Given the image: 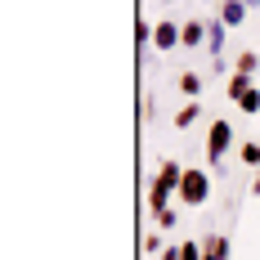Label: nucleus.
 I'll use <instances>...</instances> for the list:
<instances>
[{"mask_svg":"<svg viewBox=\"0 0 260 260\" xmlns=\"http://www.w3.org/2000/svg\"><path fill=\"white\" fill-rule=\"evenodd\" d=\"M180 180H184V166L166 157V161H161V171L153 175V184H148V211H153V215H161V211L171 207V198L180 193Z\"/></svg>","mask_w":260,"mask_h":260,"instance_id":"obj_1","label":"nucleus"},{"mask_svg":"<svg viewBox=\"0 0 260 260\" xmlns=\"http://www.w3.org/2000/svg\"><path fill=\"white\" fill-rule=\"evenodd\" d=\"M220 23L224 27H242L247 23V5H242V0H220Z\"/></svg>","mask_w":260,"mask_h":260,"instance_id":"obj_8","label":"nucleus"},{"mask_svg":"<svg viewBox=\"0 0 260 260\" xmlns=\"http://www.w3.org/2000/svg\"><path fill=\"white\" fill-rule=\"evenodd\" d=\"M202 260H229V238L224 234H207L202 238Z\"/></svg>","mask_w":260,"mask_h":260,"instance_id":"obj_7","label":"nucleus"},{"mask_svg":"<svg viewBox=\"0 0 260 260\" xmlns=\"http://www.w3.org/2000/svg\"><path fill=\"white\" fill-rule=\"evenodd\" d=\"M198 5H207V0H198Z\"/></svg>","mask_w":260,"mask_h":260,"instance_id":"obj_22","label":"nucleus"},{"mask_svg":"<svg viewBox=\"0 0 260 260\" xmlns=\"http://www.w3.org/2000/svg\"><path fill=\"white\" fill-rule=\"evenodd\" d=\"M153 220H157V229H175V211H171V207L161 211V215H153Z\"/></svg>","mask_w":260,"mask_h":260,"instance_id":"obj_17","label":"nucleus"},{"mask_svg":"<svg viewBox=\"0 0 260 260\" xmlns=\"http://www.w3.org/2000/svg\"><path fill=\"white\" fill-rule=\"evenodd\" d=\"M238 108H242L247 117H256V112H260V90H256V85H251V90H247V94L238 99Z\"/></svg>","mask_w":260,"mask_h":260,"instance_id":"obj_14","label":"nucleus"},{"mask_svg":"<svg viewBox=\"0 0 260 260\" xmlns=\"http://www.w3.org/2000/svg\"><path fill=\"white\" fill-rule=\"evenodd\" d=\"M161 5H171V0H161Z\"/></svg>","mask_w":260,"mask_h":260,"instance_id":"obj_23","label":"nucleus"},{"mask_svg":"<svg viewBox=\"0 0 260 260\" xmlns=\"http://www.w3.org/2000/svg\"><path fill=\"white\" fill-rule=\"evenodd\" d=\"M153 45H157V50H175V45H180V23L161 18V23L153 27Z\"/></svg>","mask_w":260,"mask_h":260,"instance_id":"obj_5","label":"nucleus"},{"mask_svg":"<svg viewBox=\"0 0 260 260\" xmlns=\"http://www.w3.org/2000/svg\"><path fill=\"white\" fill-rule=\"evenodd\" d=\"M198 117H202V104H198V99H188V104H184L180 112H175V126H180V130H188L193 121H198Z\"/></svg>","mask_w":260,"mask_h":260,"instance_id":"obj_11","label":"nucleus"},{"mask_svg":"<svg viewBox=\"0 0 260 260\" xmlns=\"http://www.w3.org/2000/svg\"><path fill=\"white\" fill-rule=\"evenodd\" d=\"M180 90L188 94V99H198V94H202V77H198L193 68H188V72H180Z\"/></svg>","mask_w":260,"mask_h":260,"instance_id":"obj_13","label":"nucleus"},{"mask_svg":"<svg viewBox=\"0 0 260 260\" xmlns=\"http://www.w3.org/2000/svg\"><path fill=\"white\" fill-rule=\"evenodd\" d=\"M144 251H148V256H161V251H166V247H161V234H144Z\"/></svg>","mask_w":260,"mask_h":260,"instance_id":"obj_15","label":"nucleus"},{"mask_svg":"<svg viewBox=\"0 0 260 260\" xmlns=\"http://www.w3.org/2000/svg\"><path fill=\"white\" fill-rule=\"evenodd\" d=\"M238 157H242V166H256L260 171V144L256 139H242V144H238Z\"/></svg>","mask_w":260,"mask_h":260,"instance_id":"obj_12","label":"nucleus"},{"mask_svg":"<svg viewBox=\"0 0 260 260\" xmlns=\"http://www.w3.org/2000/svg\"><path fill=\"white\" fill-rule=\"evenodd\" d=\"M135 41H139V45H144V41H153V27L144 23V18H139V23H135Z\"/></svg>","mask_w":260,"mask_h":260,"instance_id":"obj_18","label":"nucleus"},{"mask_svg":"<svg viewBox=\"0 0 260 260\" xmlns=\"http://www.w3.org/2000/svg\"><path fill=\"white\" fill-rule=\"evenodd\" d=\"M180 198L184 207H207L211 202V175L207 171H198V166H184V180H180Z\"/></svg>","mask_w":260,"mask_h":260,"instance_id":"obj_2","label":"nucleus"},{"mask_svg":"<svg viewBox=\"0 0 260 260\" xmlns=\"http://www.w3.org/2000/svg\"><path fill=\"white\" fill-rule=\"evenodd\" d=\"M251 193H256V198H260V171H256V180H251Z\"/></svg>","mask_w":260,"mask_h":260,"instance_id":"obj_20","label":"nucleus"},{"mask_svg":"<svg viewBox=\"0 0 260 260\" xmlns=\"http://www.w3.org/2000/svg\"><path fill=\"white\" fill-rule=\"evenodd\" d=\"M224 31H229V27L220 23V14L207 18V50H211V58H224Z\"/></svg>","mask_w":260,"mask_h":260,"instance_id":"obj_6","label":"nucleus"},{"mask_svg":"<svg viewBox=\"0 0 260 260\" xmlns=\"http://www.w3.org/2000/svg\"><path fill=\"white\" fill-rule=\"evenodd\" d=\"M180 256L184 260H202V242H180Z\"/></svg>","mask_w":260,"mask_h":260,"instance_id":"obj_16","label":"nucleus"},{"mask_svg":"<svg viewBox=\"0 0 260 260\" xmlns=\"http://www.w3.org/2000/svg\"><path fill=\"white\" fill-rule=\"evenodd\" d=\"M229 148H234V126H229L224 117H215V121L207 126V161L220 166V161L229 157Z\"/></svg>","mask_w":260,"mask_h":260,"instance_id":"obj_3","label":"nucleus"},{"mask_svg":"<svg viewBox=\"0 0 260 260\" xmlns=\"http://www.w3.org/2000/svg\"><path fill=\"white\" fill-rule=\"evenodd\" d=\"M242 5H260V0H242Z\"/></svg>","mask_w":260,"mask_h":260,"instance_id":"obj_21","label":"nucleus"},{"mask_svg":"<svg viewBox=\"0 0 260 260\" xmlns=\"http://www.w3.org/2000/svg\"><path fill=\"white\" fill-rule=\"evenodd\" d=\"M247 90H251V77H242V72H229V81H224V94H229L234 104L247 94Z\"/></svg>","mask_w":260,"mask_h":260,"instance_id":"obj_9","label":"nucleus"},{"mask_svg":"<svg viewBox=\"0 0 260 260\" xmlns=\"http://www.w3.org/2000/svg\"><path fill=\"white\" fill-rule=\"evenodd\" d=\"M180 45L184 50L207 45V18H188V23H180Z\"/></svg>","mask_w":260,"mask_h":260,"instance_id":"obj_4","label":"nucleus"},{"mask_svg":"<svg viewBox=\"0 0 260 260\" xmlns=\"http://www.w3.org/2000/svg\"><path fill=\"white\" fill-rule=\"evenodd\" d=\"M161 260H184V256H180V247H166V251H161Z\"/></svg>","mask_w":260,"mask_h":260,"instance_id":"obj_19","label":"nucleus"},{"mask_svg":"<svg viewBox=\"0 0 260 260\" xmlns=\"http://www.w3.org/2000/svg\"><path fill=\"white\" fill-rule=\"evenodd\" d=\"M256 68H260V54L256 50H242L234 58V72H242V77H256Z\"/></svg>","mask_w":260,"mask_h":260,"instance_id":"obj_10","label":"nucleus"}]
</instances>
